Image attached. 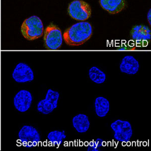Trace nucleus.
<instances>
[{"instance_id": "obj_5", "label": "nucleus", "mask_w": 151, "mask_h": 151, "mask_svg": "<svg viewBox=\"0 0 151 151\" xmlns=\"http://www.w3.org/2000/svg\"><path fill=\"white\" fill-rule=\"evenodd\" d=\"M19 141L26 148L37 146L40 141V136L37 130L30 125H24L18 134Z\"/></svg>"}, {"instance_id": "obj_12", "label": "nucleus", "mask_w": 151, "mask_h": 151, "mask_svg": "<svg viewBox=\"0 0 151 151\" xmlns=\"http://www.w3.org/2000/svg\"><path fill=\"white\" fill-rule=\"evenodd\" d=\"M151 30L148 26L138 25L134 26L131 31V37L136 41H149L151 40Z\"/></svg>"}, {"instance_id": "obj_17", "label": "nucleus", "mask_w": 151, "mask_h": 151, "mask_svg": "<svg viewBox=\"0 0 151 151\" xmlns=\"http://www.w3.org/2000/svg\"><path fill=\"white\" fill-rule=\"evenodd\" d=\"M103 139H97L95 141L90 142L88 147L87 151H99V148L103 146Z\"/></svg>"}, {"instance_id": "obj_13", "label": "nucleus", "mask_w": 151, "mask_h": 151, "mask_svg": "<svg viewBox=\"0 0 151 151\" xmlns=\"http://www.w3.org/2000/svg\"><path fill=\"white\" fill-rule=\"evenodd\" d=\"M73 125L79 133H85L89 129V118L84 114H79L74 117L72 120Z\"/></svg>"}, {"instance_id": "obj_2", "label": "nucleus", "mask_w": 151, "mask_h": 151, "mask_svg": "<svg viewBox=\"0 0 151 151\" xmlns=\"http://www.w3.org/2000/svg\"><path fill=\"white\" fill-rule=\"evenodd\" d=\"M21 32L23 37L28 40H37L43 36V23L38 16H31L23 22L21 26Z\"/></svg>"}, {"instance_id": "obj_8", "label": "nucleus", "mask_w": 151, "mask_h": 151, "mask_svg": "<svg viewBox=\"0 0 151 151\" xmlns=\"http://www.w3.org/2000/svg\"><path fill=\"white\" fill-rule=\"evenodd\" d=\"M12 77L16 82L25 83L32 81L35 76L32 70L29 65L20 63L16 66L12 73Z\"/></svg>"}, {"instance_id": "obj_3", "label": "nucleus", "mask_w": 151, "mask_h": 151, "mask_svg": "<svg viewBox=\"0 0 151 151\" xmlns=\"http://www.w3.org/2000/svg\"><path fill=\"white\" fill-rule=\"evenodd\" d=\"M43 40L45 48L57 50L62 47L63 35L60 28L53 23L47 26L44 32Z\"/></svg>"}, {"instance_id": "obj_1", "label": "nucleus", "mask_w": 151, "mask_h": 151, "mask_svg": "<svg viewBox=\"0 0 151 151\" xmlns=\"http://www.w3.org/2000/svg\"><path fill=\"white\" fill-rule=\"evenodd\" d=\"M92 34L91 24L88 22H81L67 28L63 37L67 45L79 46L89 40Z\"/></svg>"}, {"instance_id": "obj_15", "label": "nucleus", "mask_w": 151, "mask_h": 151, "mask_svg": "<svg viewBox=\"0 0 151 151\" xmlns=\"http://www.w3.org/2000/svg\"><path fill=\"white\" fill-rule=\"evenodd\" d=\"M90 78L93 82L100 84L104 82L106 80V75L98 68L93 67L89 70Z\"/></svg>"}, {"instance_id": "obj_6", "label": "nucleus", "mask_w": 151, "mask_h": 151, "mask_svg": "<svg viewBox=\"0 0 151 151\" xmlns=\"http://www.w3.org/2000/svg\"><path fill=\"white\" fill-rule=\"evenodd\" d=\"M111 128L114 131V137L120 142H128L132 136L131 124L124 120L118 119L111 124Z\"/></svg>"}, {"instance_id": "obj_4", "label": "nucleus", "mask_w": 151, "mask_h": 151, "mask_svg": "<svg viewBox=\"0 0 151 151\" xmlns=\"http://www.w3.org/2000/svg\"><path fill=\"white\" fill-rule=\"evenodd\" d=\"M68 13L70 17L76 20H87L91 16V7L82 0H75L69 4Z\"/></svg>"}, {"instance_id": "obj_7", "label": "nucleus", "mask_w": 151, "mask_h": 151, "mask_svg": "<svg viewBox=\"0 0 151 151\" xmlns=\"http://www.w3.org/2000/svg\"><path fill=\"white\" fill-rule=\"evenodd\" d=\"M60 94L58 91L51 89L48 90L45 99L41 100L37 104V109L40 113L48 114L58 106Z\"/></svg>"}, {"instance_id": "obj_16", "label": "nucleus", "mask_w": 151, "mask_h": 151, "mask_svg": "<svg viewBox=\"0 0 151 151\" xmlns=\"http://www.w3.org/2000/svg\"><path fill=\"white\" fill-rule=\"evenodd\" d=\"M65 137V131H52L50 132L47 136V139L53 146H60Z\"/></svg>"}, {"instance_id": "obj_9", "label": "nucleus", "mask_w": 151, "mask_h": 151, "mask_svg": "<svg viewBox=\"0 0 151 151\" xmlns=\"http://www.w3.org/2000/svg\"><path fill=\"white\" fill-rule=\"evenodd\" d=\"M32 100V96L29 91L22 90L14 97V106L21 112L27 111L31 106Z\"/></svg>"}, {"instance_id": "obj_11", "label": "nucleus", "mask_w": 151, "mask_h": 151, "mask_svg": "<svg viewBox=\"0 0 151 151\" xmlns=\"http://www.w3.org/2000/svg\"><path fill=\"white\" fill-rule=\"evenodd\" d=\"M100 5L111 14L119 13L125 8V0H99Z\"/></svg>"}, {"instance_id": "obj_14", "label": "nucleus", "mask_w": 151, "mask_h": 151, "mask_svg": "<svg viewBox=\"0 0 151 151\" xmlns=\"http://www.w3.org/2000/svg\"><path fill=\"white\" fill-rule=\"evenodd\" d=\"M96 114L100 117L106 116L110 109L109 102L104 97H98L95 101Z\"/></svg>"}, {"instance_id": "obj_18", "label": "nucleus", "mask_w": 151, "mask_h": 151, "mask_svg": "<svg viewBox=\"0 0 151 151\" xmlns=\"http://www.w3.org/2000/svg\"><path fill=\"white\" fill-rule=\"evenodd\" d=\"M151 10L150 9L149 11L148 12V16H147V18H148V22L149 23L150 25H151Z\"/></svg>"}, {"instance_id": "obj_10", "label": "nucleus", "mask_w": 151, "mask_h": 151, "mask_svg": "<svg viewBox=\"0 0 151 151\" xmlns=\"http://www.w3.org/2000/svg\"><path fill=\"white\" fill-rule=\"evenodd\" d=\"M139 62L132 55H127L122 58L119 68L122 72L128 75L137 74L139 70Z\"/></svg>"}]
</instances>
